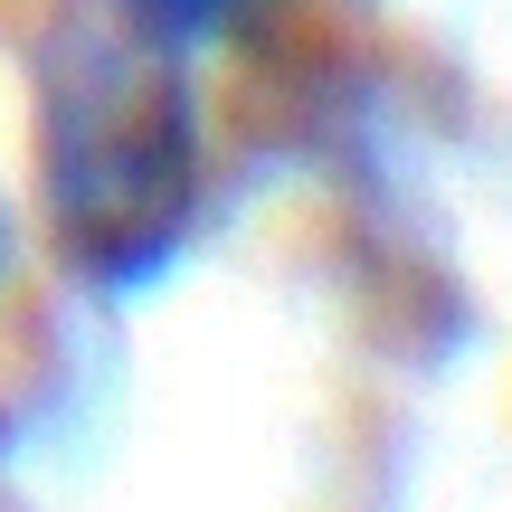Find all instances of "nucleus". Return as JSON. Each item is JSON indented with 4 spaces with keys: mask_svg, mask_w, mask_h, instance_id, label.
<instances>
[{
    "mask_svg": "<svg viewBox=\"0 0 512 512\" xmlns=\"http://www.w3.org/2000/svg\"><path fill=\"white\" fill-rule=\"evenodd\" d=\"M114 19H124L133 38H152V48H190V38L228 29V19L247 10V0H105Z\"/></svg>",
    "mask_w": 512,
    "mask_h": 512,
    "instance_id": "f03ea898",
    "label": "nucleus"
},
{
    "mask_svg": "<svg viewBox=\"0 0 512 512\" xmlns=\"http://www.w3.org/2000/svg\"><path fill=\"white\" fill-rule=\"evenodd\" d=\"M10 247H19V228H10V200H0V275H10Z\"/></svg>",
    "mask_w": 512,
    "mask_h": 512,
    "instance_id": "7ed1b4c3",
    "label": "nucleus"
},
{
    "mask_svg": "<svg viewBox=\"0 0 512 512\" xmlns=\"http://www.w3.org/2000/svg\"><path fill=\"white\" fill-rule=\"evenodd\" d=\"M48 228L67 266L105 294H133L181 256L200 209V114L152 38H76L38 95Z\"/></svg>",
    "mask_w": 512,
    "mask_h": 512,
    "instance_id": "f257e3e1",
    "label": "nucleus"
}]
</instances>
